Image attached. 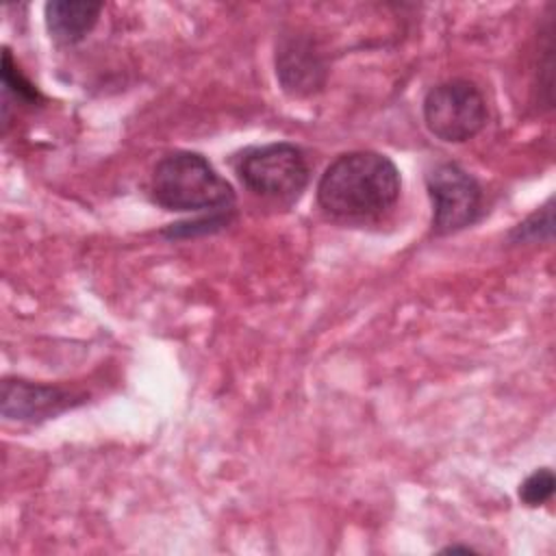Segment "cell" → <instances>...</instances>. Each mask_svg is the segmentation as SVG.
<instances>
[{
  "mask_svg": "<svg viewBox=\"0 0 556 556\" xmlns=\"http://www.w3.org/2000/svg\"><path fill=\"white\" fill-rule=\"evenodd\" d=\"M235 211L230 213H213V215H200L191 222H180V224H172L169 228L163 230V235L172 237V239H187V237H198V235H211L222 230L224 226L230 224Z\"/></svg>",
  "mask_w": 556,
  "mask_h": 556,
  "instance_id": "7c38bea8",
  "label": "cell"
},
{
  "mask_svg": "<svg viewBox=\"0 0 556 556\" xmlns=\"http://www.w3.org/2000/svg\"><path fill=\"white\" fill-rule=\"evenodd\" d=\"M554 489H556L554 471L549 467H541V469H534L519 484V500L521 504L536 508V506H543L554 495Z\"/></svg>",
  "mask_w": 556,
  "mask_h": 556,
  "instance_id": "8fae6325",
  "label": "cell"
},
{
  "mask_svg": "<svg viewBox=\"0 0 556 556\" xmlns=\"http://www.w3.org/2000/svg\"><path fill=\"white\" fill-rule=\"evenodd\" d=\"M85 393L59 384H41L24 378L2 380V417L24 424H39L80 406Z\"/></svg>",
  "mask_w": 556,
  "mask_h": 556,
  "instance_id": "8992f818",
  "label": "cell"
},
{
  "mask_svg": "<svg viewBox=\"0 0 556 556\" xmlns=\"http://www.w3.org/2000/svg\"><path fill=\"white\" fill-rule=\"evenodd\" d=\"M426 189L432 204L430 226L437 237L456 235L480 219L482 187L458 163L445 161L428 169Z\"/></svg>",
  "mask_w": 556,
  "mask_h": 556,
  "instance_id": "5b68a950",
  "label": "cell"
},
{
  "mask_svg": "<svg viewBox=\"0 0 556 556\" xmlns=\"http://www.w3.org/2000/svg\"><path fill=\"white\" fill-rule=\"evenodd\" d=\"M319 208L337 219L365 222L391 211L402 191L397 165L374 150H350L328 163L317 180Z\"/></svg>",
  "mask_w": 556,
  "mask_h": 556,
  "instance_id": "6da1fadb",
  "label": "cell"
},
{
  "mask_svg": "<svg viewBox=\"0 0 556 556\" xmlns=\"http://www.w3.org/2000/svg\"><path fill=\"white\" fill-rule=\"evenodd\" d=\"M232 169L248 191L280 204L300 200L311 180L302 148L289 141L243 148L232 159Z\"/></svg>",
  "mask_w": 556,
  "mask_h": 556,
  "instance_id": "3957f363",
  "label": "cell"
},
{
  "mask_svg": "<svg viewBox=\"0 0 556 556\" xmlns=\"http://www.w3.org/2000/svg\"><path fill=\"white\" fill-rule=\"evenodd\" d=\"M148 189L154 204L178 213H230L237 202L230 182L206 156L191 150H176L159 159Z\"/></svg>",
  "mask_w": 556,
  "mask_h": 556,
  "instance_id": "7a4b0ae2",
  "label": "cell"
},
{
  "mask_svg": "<svg viewBox=\"0 0 556 556\" xmlns=\"http://www.w3.org/2000/svg\"><path fill=\"white\" fill-rule=\"evenodd\" d=\"M102 9H104L102 2L52 0L43 7L48 33L56 43L74 46L93 30Z\"/></svg>",
  "mask_w": 556,
  "mask_h": 556,
  "instance_id": "ba28073f",
  "label": "cell"
},
{
  "mask_svg": "<svg viewBox=\"0 0 556 556\" xmlns=\"http://www.w3.org/2000/svg\"><path fill=\"white\" fill-rule=\"evenodd\" d=\"M456 552H465V554H469V552H476L471 545H447V547H443L441 549V554H456Z\"/></svg>",
  "mask_w": 556,
  "mask_h": 556,
  "instance_id": "4fadbf2b",
  "label": "cell"
},
{
  "mask_svg": "<svg viewBox=\"0 0 556 556\" xmlns=\"http://www.w3.org/2000/svg\"><path fill=\"white\" fill-rule=\"evenodd\" d=\"M554 232L552 222V200H547L541 208H536L532 215H528L523 222H519L510 232V243H536V241H549Z\"/></svg>",
  "mask_w": 556,
  "mask_h": 556,
  "instance_id": "30bf717a",
  "label": "cell"
},
{
  "mask_svg": "<svg viewBox=\"0 0 556 556\" xmlns=\"http://www.w3.org/2000/svg\"><path fill=\"white\" fill-rule=\"evenodd\" d=\"M326 61L315 41L306 35H282L276 43V78L293 98H306L326 85Z\"/></svg>",
  "mask_w": 556,
  "mask_h": 556,
  "instance_id": "52a82bcc",
  "label": "cell"
},
{
  "mask_svg": "<svg viewBox=\"0 0 556 556\" xmlns=\"http://www.w3.org/2000/svg\"><path fill=\"white\" fill-rule=\"evenodd\" d=\"M2 89H4V98L11 96L20 104L33 106L43 100L39 89L20 72L9 48L2 50Z\"/></svg>",
  "mask_w": 556,
  "mask_h": 556,
  "instance_id": "9c48e42d",
  "label": "cell"
},
{
  "mask_svg": "<svg viewBox=\"0 0 556 556\" xmlns=\"http://www.w3.org/2000/svg\"><path fill=\"white\" fill-rule=\"evenodd\" d=\"M426 128L445 143L473 139L489 119L480 87L467 78H450L428 89L421 104Z\"/></svg>",
  "mask_w": 556,
  "mask_h": 556,
  "instance_id": "277c9868",
  "label": "cell"
}]
</instances>
